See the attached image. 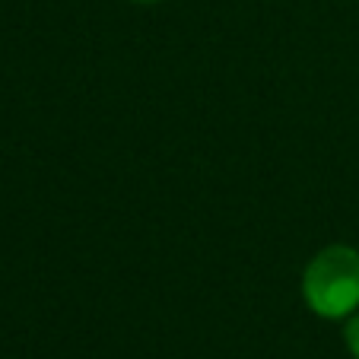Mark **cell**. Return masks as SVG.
<instances>
[{
    "mask_svg": "<svg viewBox=\"0 0 359 359\" xmlns=\"http://www.w3.org/2000/svg\"><path fill=\"white\" fill-rule=\"evenodd\" d=\"M305 299L321 318H344L359 305V251L331 245L305 267Z\"/></svg>",
    "mask_w": 359,
    "mask_h": 359,
    "instance_id": "obj_1",
    "label": "cell"
},
{
    "mask_svg": "<svg viewBox=\"0 0 359 359\" xmlns=\"http://www.w3.org/2000/svg\"><path fill=\"white\" fill-rule=\"evenodd\" d=\"M346 346H350V353L359 359V315L346 325Z\"/></svg>",
    "mask_w": 359,
    "mask_h": 359,
    "instance_id": "obj_2",
    "label": "cell"
},
{
    "mask_svg": "<svg viewBox=\"0 0 359 359\" xmlns=\"http://www.w3.org/2000/svg\"><path fill=\"white\" fill-rule=\"evenodd\" d=\"M140 4H156V0H140Z\"/></svg>",
    "mask_w": 359,
    "mask_h": 359,
    "instance_id": "obj_3",
    "label": "cell"
}]
</instances>
